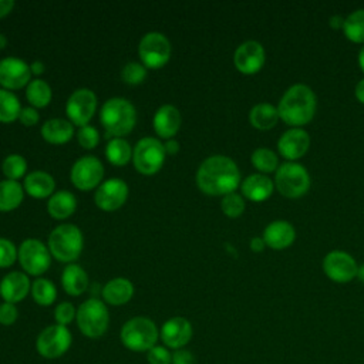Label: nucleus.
<instances>
[{
	"instance_id": "b1692460",
	"label": "nucleus",
	"mask_w": 364,
	"mask_h": 364,
	"mask_svg": "<svg viewBox=\"0 0 364 364\" xmlns=\"http://www.w3.org/2000/svg\"><path fill=\"white\" fill-rule=\"evenodd\" d=\"M102 301L109 306L127 304L134 296V284L125 277L111 279L101 289Z\"/></svg>"
},
{
	"instance_id": "c03bdc74",
	"label": "nucleus",
	"mask_w": 364,
	"mask_h": 364,
	"mask_svg": "<svg viewBox=\"0 0 364 364\" xmlns=\"http://www.w3.org/2000/svg\"><path fill=\"white\" fill-rule=\"evenodd\" d=\"M18 318V310L16 304L3 301L0 304V324L1 326H13Z\"/></svg>"
},
{
	"instance_id": "423d86ee",
	"label": "nucleus",
	"mask_w": 364,
	"mask_h": 364,
	"mask_svg": "<svg viewBox=\"0 0 364 364\" xmlns=\"http://www.w3.org/2000/svg\"><path fill=\"white\" fill-rule=\"evenodd\" d=\"M77 326L80 331L88 338H100L105 334L109 326V313L107 304L97 299L91 297L80 304L75 316Z\"/></svg>"
},
{
	"instance_id": "a19ab883",
	"label": "nucleus",
	"mask_w": 364,
	"mask_h": 364,
	"mask_svg": "<svg viewBox=\"0 0 364 364\" xmlns=\"http://www.w3.org/2000/svg\"><path fill=\"white\" fill-rule=\"evenodd\" d=\"M77 141L84 149H94L100 142V132L91 125L81 127L77 132Z\"/></svg>"
},
{
	"instance_id": "f8f14e48",
	"label": "nucleus",
	"mask_w": 364,
	"mask_h": 364,
	"mask_svg": "<svg viewBox=\"0 0 364 364\" xmlns=\"http://www.w3.org/2000/svg\"><path fill=\"white\" fill-rule=\"evenodd\" d=\"M71 183L80 191H92L102 183L104 165L92 155L78 158L70 172Z\"/></svg>"
},
{
	"instance_id": "5fc2aeb1",
	"label": "nucleus",
	"mask_w": 364,
	"mask_h": 364,
	"mask_svg": "<svg viewBox=\"0 0 364 364\" xmlns=\"http://www.w3.org/2000/svg\"><path fill=\"white\" fill-rule=\"evenodd\" d=\"M358 65H360L361 71L364 73V46L358 51Z\"/></svg>"
},
{
	"instance_id": "7c9ffc66",
	"label": "nucleus",
	"mask_w": 364,
	"mask_h": 364,
	"mask_svg": "<svg viewBox=\"0 0 364 364\" xmlns=\"http://www.w3.org/2000/svg\"><path fill=\"white\" fill-rule=\"evenodd\" d=\"M132 149L129 142L124 138H109L105 146V156L109 164L124 166L132 159Z\"/></svg>"
},
{
	"instance_id": "f257e3e1",
	"label": "nucleus",
	"mask_w": 364,
	"mask_h": 364,
	"mask_svg": "<svg viewBox=\"0 0 364 364\" xmlns=\"http://www.w3.org/2000/svg\"><path fill=\"white\" fill-rule=\"evenodd\" d=\"M195 181L198 188L209 196H225L236 192L240 185V171L226 155H212L199 165Z\"/></svg>"
},
{
	"instance_id": "bb28decb",
	"label": "nucleus",
	"mask_w": 364,
	"mask_h": 364,
	"mask_svg": "<svg viewBox=\"0 0 364 364\" xmlns=\"http://www.w3.org/2000/svg\"><path fill=\"white\" fill-rule=\"evenodd\" d=\"M61 284L67 294L81 296L88 289V274L80 264L70 263L63 270Z\"/></svg>"
},
{
	"instance_id": "f704fd0d",
	"label": "nucleus",
	"mask_w": 364,
	"mask_h": 364,
	"mask_svg": "<svg viewBox=\"0 0 364 364\" xmlns=\"http://www.w3.org/2000/svg\"><path fill=\"white\" fill-rule=\"evenodd\" d=\"M31 297L38 306H51L57 299V289L54 283L46 277H38L31 283Z\"/></svg>"
},
{
	"instance_id": "c9c22d12",
	"label": "nucleus",
	"mask_w": 364,
	"mask_h": 364,
	"mask_svg": "<svg viewBox=\"0 0 364 364\" xmlns=\"http://www.w3.org/2000/svg\"><path fill=\"white\" fill-rule=\"evenodd\" d=\"M343 33L350 41L364 44V9H357L344 17Z\"/></svg>"
},
{
	"instance_id": "7ed1b4c3",
	"label": "nucleus",
	"mask_w": 364,
	"mask_h": 364,
	"mask_svg": "<svg viewBox=\"0 0 364 364\" xmlns=\"http://www.w3.org/2000/svg\"><path fill=\"white\" fill-rule=\"evenodd\" d=\"M100 122L105 129L107 138H122L134 129L136 124V109L127 98H109L100 109Z\"/></svg>"
},
{
	"instance_id": "72a5a7b5",
	"label": "nucleus",
	"mask_w": 364,
	"mask_h": 364,
	"mask_svg": "<svg viewBox=\"0 0 364 364\" xmlns=\"http://www.w3.org/2000/svg\"><path fill=\"white\" fill-rule=\"evenodd\" d=\"M250 162L259 171V173L263 175L276 172L279 168V158L276 152L266 146L256 148L250 155Z\"/></svg>"
},
{
	"instance_id": "de8ad7c7",
	"label": "nucleus",
	"mask_w": 364,
	"mask_h": 364,
	"mask_svg": "<svg viewBox=\"0 0 364 364\" xmlns=\"http://www.w3.org/2000/svg\"><path fill=\"white\" fill-rule=\"evenodd\" d=\"M249 246H250V249H252L255 253H260V252H263V250H264L266 243H264L263 237H260V236H255V237H252V239H250Z\"/></svg>"
},
{
	"instance_id": "e433bc0d",
	"label": "nucleus",
	"mask_w": 364,
	"mask_h": 364,
	"mask_svg": "<svg viewBox=\"0 0 364 364\" xmlns=\"http://www.w3.org/2000/svg\"><path fill=\"white\" fill-rule=\"evenodd\" d=\"M1 171L6 176V179L18 181L27 172V162H26L24 156H21L18 154H11L3 159Z\"/></svg>"
},
{
	"instance_id": "9d476101",
	"label": "nucleus",
	"mask_w": 364,
	"mask_h": 364,
	"mask_svg": "<svg viewBox=\"0 0 364 364\" xmlns=\"http://www.w3.org/2000/svg\"><path fill=\"white\" fill-rule=\"evenodd\" d=\"M171 43L168 37L159 31L146 33L138 46V55L145 68L158 70L171 58Z\"/></svg>"
},
{
	"instance_id": "4468645a",
	"label": "nucleus",
	"mask_w": 364,
	"mask_h": 364,
	"mask_svg": "<svg viewBox=\"0 0 364 364\" xmlns=\"http://www.w3.org/2000/svg\"><path fill=\"white\" fill-rule=\"evenodd\" d=\"M358 264L355 259L344 250H331L323 259L324 274L336 283H348L357 277Z\"/></svg>"
},
{
	"instance_id": "58836bf2",
	"label": "nucleus",
	"mask_w": 364,
	"mask_h": 364,
	"mask_svg": "<svg viewBox=\"0 0 364 364\" xmlns=\"http://www.w3.org/2000/svg\"><path fill=\"white\" fill-rule=\"evenodd\" d=\"M121 78L128 85H138L146 78V68L141 63L131 61L124 65L121 71Z\"/></svg>"
},
{
	"instance_id": "4d7b16f0",
	"label": "nucleus",
	"mask_w": 364,
	"mask_h": 364,
	"mask_svg": "<svg viewBox=\"0 0 364 364\" xmlns=\"http://www.w3.org/2000/svg\"><path fill=\"white\" fill-rule=\"evenodd\" d=\"M6 46H7V38H6V36H3V34L0 33V50L6 48Z\"/></svg>"
},
{
	"instance_id": "dca6fc26",
	"label": "nucleus",
	"mask_w": 364,
	"mask_h": 364,
	"mask_svg": "<svg viewBox=\"0 0 364 364\" xmlns=\"http://www.w3.org/2000/svg\"><path fill=\"white\" fill-rule=\"evenodd\" d=\"M266 60L264 47L256 40H247L239 44L233 53V64L242 74H256L262 70Z\"/></svg>"
},
{
	"instance_id": "ea45409f",
	"label": "nucleus",
	"mask_w": 364,
	"mask_h": 364,
	"mask_svg": "<svg viewBox=\"0 0 364 364\" xmlns=\"http://www.w3.org/2000/svg\"><path fill=\"white\" fill-rule=\"evenodd\" d=\"M75 316H77V309L70 301H61L54 309L55 324L67 327L68 324H71L74 321Z\"/></svg>"
},
{
	"instance_id": "3c124183",
	"label": "nucleus",
	"mask_w": 364,
	"mask_h": 364,
	"mask_svg": "<svg viewBox=\"0 0 364 364\" xmlns=\"http://www.w3.org/2000/svg\"><path fill=\"white\" fill-rule=\"evenodd\" d=\"M354 94H355V98H357L361 104H364V78H361V80L355 84Z\"/></svg>"
},
{
	"instance_id": "f3484780",
	"label": "nucleus",
	"mask_w": 364,
	"mask_h": 364,
	"mask_svg": "<svg viewBox=\"0 0 364 364\" xmlns=\"http://www.w3.org/2000/svg\"><path fill=\"white\" fill-rule=\"evenodd\" d=\"M30 81L31 70L26 61L17 57H6L0 60V85L4 90H20L27 87Z\"/></svg>"
},
{
	"instance_id": "0eeeda50",
	"label": "nucleus",
	"mask_w": 364,
	"mask_h": 364,
	"mask_svg": "<svg viewBox=\"0 0 364 364\" xmlns=\"http://www.w3.org/2000/svg\"><path fill=\"white\" fill-rule=\"evenodd\" d=\"M310 183L309 171L299 162L286 161L274 172V188L290 199L304 196L310 189Z\"/></svg>"
},
{
	"instance_id": "8fccbe9b",
	"label": "nucleus",
	"mask_w": 364,
	"mask_h": 364,
	"mask_svg": "<svg viewBox=\"0 0 364 364\" xmlns=\"http://www.w3.org/2000/svg\"><path fill=\"white\" fill-rule=\"evenodd\" d=\"M14 9L13 0H0V18L10 14V11Z\"/></svg>"
},
{
	"instance_id": "f03ea898",
	"label": "nucleus",
	"mask_w": 364,
	"mask_h": 364,
	"mask_svg": "<svg viewBox=\"0 0 364 364\" xmlns=\"http://www.w3.org/2000/svg\"><path fill=\"white\" fill-rule=\"evenodd\" d=\"M317 109L314 91L306 84H293L282 95L277 111L280 119L290 128H301L309 124Z\"/></svg>"
},
{
	"instance_id": "a211bd4d",
	"label": "nucleus",
	"mask_w": 364,
	"mask_h": 364,
	"mask_svg": "<svg viewBox=\"0 0 364 364\" xmlns=\"http://www.w3.org/2000/svg\"><path fill=\"white\" fill-rule=\"evenodd\" d=\"M192 336L193 327L191 321L181 316L168 318L159 330V338L162 340L164 346L172 350L183 348L191 341Z\"/></svg>"
},
{
	"instance_id": "864d4df0",
	"label": "nucleus",
	"mask_w": 364,
	"mask_h": 364,
	"mask_svg": "<svg viewBox=\"0 0 364 364\" xmlns=\"http://www.w3.org/2000/svg\"><path fill=\"white\" fill-rule=\"evenodd\" d=\"M328 24H330V27H333V28H336V30L343 28L344 17H341V16H338V14L331 16V17H330V20H328Z\"/></svg>"
},
{
	"instance_id": "c756f323",
	"label": "nucleus",
	"mask_w": 364,
	"mask_h": 364,
	"mask_svg": "<svg viewBox=\"0 0 364 364\" xmlns=\"http://www.w3.org/2000/svg\"><path fill=\"white\" fill-rule=\"evenodd\" d=\"M24 188L17 181H0V212L17 209L24 199Z\"/></svg>"
},
{
	"instance_id": "aec40b11",
	"label": "nucleus",
	"mask_w": 364,
	"mask_h": 364,
	"mask_svg": "<svg viewBox=\"0 0 364 364\" xmlns=\"http://www.w3.org/2000/svg\"><path fill=\"white\" fill-rule=\"evenodd\" d=\"M31 290L28 274L23 272H10L0 280V296L3 301L18 303L27 297Z\"/></svg>"
},
{
	"instance_id": "20e7f679",
	"label": "nucleus",
	"mask_w": 364,
	"mask_h": 364,
	"mask_svg": "<svg viewBox=\"0 0 364 364\" xmlns=\"http://www.w3.org/2000/svg\"><path fill=\"white\" fill-rule=\"evenodd\" d=\"M84 246L82 232L73 223H63L55 226L48 235L47 247L51 256L61 263L75 262Z\"/></svg>"
},
{
	"instance_id": "5701e85b",
	"label": "nucleus",
	"mask_w": 364,
	"mask_h": 364,
	"mask_svg": "<svg viewBox=\"0 0 364 364\" xmlns=\"http://www.w3.org/2000/svg\"><path fill=\"white\" fill-rule=\"evenodd\" d=\"M274 189V181L263 173H252L240 182L242 196L252 202H263L269 199Z\"/></svg>"
},
{
	"instance_id": "393cba45",
	"label": "nucleus",
	"mask_w": 364,
	"mask_h": 364,
	"mask_svg": "<svg viewBox=\"0 0 364 364\" xmlns=\"http://www.w3.org/2000/svg\"><path fill=\"white\" fill-rule=\"evenodd\" d=\"M24 192L34 199L50 198L55 189L54 178L46 171H33L26 175L23 182Z\"/></svg>"
},
{
	"instance_id": "1a4fd4ad",
	"label": "nucleus",
	"mask_w": 364,
	"mask_h": 364,
	"mask_svg": "<svg viewBox=\"0 0 364 364\" xmlns=\"http://www.w3.org/2000/svg\"><path fill=\"white\" fill-rule=\"evenodd\" d=\"M73 344V336L68 327L60 324L47 326L40 331L36 338L37 353L47 358L54 360L64 355Z\"/></svg>"
},
{
	"instance_id": "a878e982",
	"label": "nucleus",
	"mask_w": 364,
	"mask_h": 364,
	"mask_svg": "<svg viewBox=\"0 0 364 364\" xmlns=\"http://www.w3.org/2000/svg\"><path fill=\"white\" fill-rule=\"evenodd\" d=\"M74 135V125L68 119L51 118L41 127V136L53 145L67 144Z\"/></svg>"
},
{
	"instance_id": "4be33fe9",
	"label": "nucleus",
	"mask_w": 364,
	"mask_h": 364,
	"mask_svg": "<svg viewBox=\"0 0 364 364\" xmlns=\"http://www.w3.org/2000/svg\"><path fill=\"white\" fill-rule=\"evenodd\" d=\"M181 122L182 118L179 109L171 104H165L156 109L152 119V127L159 138L171 139L179 131Z\"/></svg>"
},
{
	"instance_id": "cd10ccee",
	"label": "nucleus",
	"mask_w": 364,
	"mask_h": 364,
	"mask_svg": "<svg viewBox=\"0 0 364 364\" xmlns=\"http://www.w3.org/2000/svg\"><path fill=\"white\" fill-rule=\"evenodd\" d=\"M75 209L77 199L70 191H57L48 198L47 212L53 219H67L75 212Z\"/></svg>"
},
{
	"instance_id": "79ce46f5",
	"label": "nucleus",
	"mask_w": 364,
	"mask_h": 364,
	"mask_svg": "<svg viewBox=\"0 0 364 364\" xmlns=\"http://www.w3.org/2000/svg\"><path fill=\"white\" fill-rule=\"evenodd\" d=\"M18 249L6 237H0V269L10 267L17 260Z\"/></svg>"
},
{
	"instance_id": "6e6552de",
	"label": "nucleus",
	"mask_w": 364,
	"mask_h": 364,
	"mask_svg": "<svg viewBox=\"0 0 364 364\" xmlns=\"http://www.w3.org/2000/svg\"><path fill=\"white\" fill-rule=\"evenodd\" d=\"M164 144L154 136H145L139 139L132 149V164L135 169L142 175L156 173L165 162Z\"/></svg>"
},
{
	"instance_id": "6ab92c4d",
	"label": "nucleus",
	"mask_w": 364,
	"mask_h": 364,
	"mask_svg": "<svg viewBox=\"0 0 364 364\" xmlns=\"http://www.w3.org/2000/svg\"><path fill=\"white\" fill-rule=\"evenodd\" d=\"M310 148V135L303 128H289L284 131L279 141H277V149L279 154L291 162H296L301 156L307 154Z\"/></svg>"
},
{
	"instance_id": "49530a36",
	"label": "nucleus",
	"mask_w": 364,
	"mask_h": 364,
	"mask_svg": "<svg viewBox=\"0 0 364 364\" xmlns=\"http://www.w3.org/2000/svg\"><path fill=\"white\" fill-rule=\"evenodd\" d=\"M172 364H195V355L185 348L175 350L172 354Z\"/></svg>"
},
{
	"instance_id": "a18cd8bd",
	"label": "nucleus",
	"mask_w": 364,
	"mask_h": 364,
	"mask_svg": "<svg viewBox=\"0 0 364 364\" xmlns=\"http://www.w3.org/2000/svg\"><path fill=\"white\" fill-rule=\"evenodd\" d=\"M18 121H20L24 127H34V125H37V122L40 121L38 111H37L34 107H24V108H21Z\"/></svg>"
},
{
	"instance_id": "473e14b6",
	"label": "nucleus",
	"mask_w": 364,
	"mask_h": 364,
	"mask_svg": "<svg viewBox=\"0 0 364 364\" xmlns=\"http://www.w3.org/2000/svg\"><path fill=\"white\" fill-rule=\"evenodd\" d=\"M21 104L13 91L0 88V122L10 124L18 119Z\"/></svg>"
},
{
	"instance_id": "ddd939ff",
	"label": "nucleus",
	"mask_w": 364,
	"mask_h": 364,
	"mask_svg": "<svg viewBox=\"0 0 364 364\" xmlns=\"http://www.w3.org/2000/svg\"><path fill=\"white\" fill-rule=\"evenodd\" d=\"M97 95L90 88L75 90L65 102V114L68 121L81 128L88 125L97 109Z\"/></svg>"
},
{
	"instance_id": "c85d7f7f",
	"label": "nucleus",
	"mask_w": 364,
	"mask_h": 364,
	"mask_svg": "<svg viewBox=\"0 0 364 364\" xmlns=\"http://www.w3.org/2000/svg\"><path fill=\"white\" fill-rule=\"evenodd\" d=\"M280 119L277 107L270 102H259L249 111V122L253 128L260 131H267L273 128Z\"/></svg>"
},
{
	"instance_id": "412c9836",
	"label": "nucleus",
	"mask_w": 364,
	"mask_h": 364,
	"mask_svg": "<svg viewBox=\"0 0 364 364\" xmlns=\"http://www.w3.org/2000/svg\"><path fill=\"white\" fill-rule=\"evenodd\" d=\"M263 240L273 250H283L296 240V229L287 220H273L263 230Z\"/></svg>"
},
{
	"instance_id": "2f4dec72",
	"label": "nucleus",
	"mask_w": 364,
	"mask_h": 364,
	"mask_svg": "<svg viewBox=\"0 0 364 364\" xmlns=\"http://www.w3.org/2000/svg\"><path fill=\"white\" fill-rule=\"evenodd\" d=\"M26 98L30 102L31 107L37 108H44L50 104L53 98V91L51 87L40 78L31 80L28 85L26 87Z\"/></svg>"
},
{
	"instance_id": "603ef678",
	"label": "nucleus",
	"mask_w": 364,
	"mask_h": 364,
	"mask_svg": "<svg viewBox=\"0 0 364 364\" xmlns=\"http://www.w3.org/2000/svg\"><path fill=\"white\" fill-rule=\"evenodd\" d=\"M30 70H31V74H34V75H41V74L44 73V70H46V65H44V63L36 60V61H33V63L30 64Z\"/></svg>"
},
{
	"instance_id": "4c0bfd02",
	"label": "nucleus",
	"mask_w": 364,
	"mask_h": 364,
	"mask_svg": "<svg viewBox=\"0 0 364 364\" xmlns=\"http://www.w3.org/2000/svg\"><path fill=\"white\" fill-rule=\"evenodd\" d=\"M245 208H246V203H245V198L237 193V192H232V193H228L225 196H222V200H220V209L222 212L228 216V218H239L242 216V213L245 212Z\"/></svg>"
},
{
	"instance_id": "39448f33",
	"label": "nucleus",
	"mask_w": 364,
	"mask_h": 364,
	"mask_svg": "<svg viewBox=\"0 0 364 364\" xmlns=\"http://www.w3.org/2000/svg\"><path fill=\"white\" fill-rule=\"evenodd\" d=\"M119 338L125 348L135 353H146L156 346L159 330L151 318L136 316L124 323Z\"/></svg>"
},
{
	"instance_id": "37998d69",
	"label": "nucleus",
	"mask_w": 364,
	"mask_h": 364,
	"mask_svg": "<svg viewBox=\"0 0 364 364\" xmlns=\"http://www.w3.org/2000/svg\"><path fill=\"white\" fill-rule=\"evenodd\" d=\"M146 360L149 364H172V353L165 346H154L146 351Z\"/></svg>"
},
{
	"instance_id": "09e8293b",
	"label": "nucleus",
	"mask_w": 364,
	"mask_h": 364,
	"mask_svg": "<svg viewBox=\"0 0 364 364\" xmlns=\"http://www.w3.org/2000/svg\"><path fill=\"white\" fill-rule=\"evenodd\" d=\"M164 148H165V152L169 154V155H175L178 151H179V142L173 138L171 139H166L165 144H164Z\"/></svg>"
},
{
	"instance_id": "6e6d98bb",
	"label": "nucleus",
	"mask_w": 364,
	"mask_h": 364,
	"mask_svg": "<svg viewBox=\"0 0 364 364\" xmlns=\"http://www.w3.org/2000/svg\"><path fill=\"white\" fill-rule=\"evenodd\" d=\"M357 279L364 283V263L358 266V270H357Z\"/></svg>"
},
{
	"instance_id": "9b49d317",
	"label": "nucleus",
	"mask_w": 364,
	"mask_h": 364,
	"mask_svg": "<svg viewBox=\"0 0 364 364\" xmlns=\"http://www.w3.org/2000/svg\"><path fill=\"white\" fill-rule=\"evenodd\" d=\"M17 259L24 273L28 276H41L51 264V253L48 247L34 237L21 242Z\"/></svg>"
},
{
	"instance_id": "2eb2a0df",
	"label": "nucleus",
	"mask_w": 364,
	"mask_h": 364,
	"mask_svg": "<svg viewBox=\"0 0 364 364\" xmlns=\"http://www.w3.org/2000/svg\"><path fill=\"white\" fill-rule=\"evenodd\" d=\"M128 185L119 178H109L102 181L94 193L95 205L105 212L119 209L128 199Z\"/></svg>"
}]
</instances>
